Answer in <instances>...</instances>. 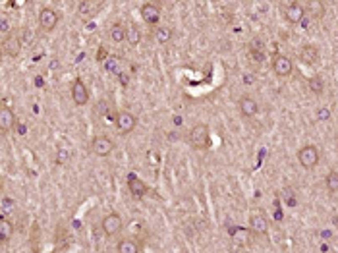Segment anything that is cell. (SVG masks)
Masks as SVG:
<instances>
[{"label":"cell","mask_w":338,"mask_h":253,"mask_svg":"<svg viewBox=\"0 0 338 253\" xmlns=\"http://www.w3.org/2000/svg\"><path fill=\"white\" fill-rule=\"evenodd\" d=\"M188 141L194 149H209V145H211V129H209V126L203 124V122L196 124L188 133Z\"/></svg>","instance_id":"1"},{"label":"cell","mask_w":338,"mask_h":253,"mask_svg":"<svg viewBox=\"0 0 338 253\" xmlns=\"http://www.w3.org/2000/svg\"><path fill=\"white\" fill-rule=\"evenodd\" d=\"M39 29H41V33H51L56 29V25H58V21H60V16H58V12L54 10V8H43L41 12H39Z\"/></svg>","instance_id":"2"},{"label":"cell","mask_w":338,"mask_h":253,"mask_svg":"<svg viewBox=\"0 0 338 253\" xmlns=\"http://www.w3.org/2000/svg\"><path fill=\"white\" fill-rule=\"evenodd\" d=\"M298 163L302 164L305 170H311L319 164V149L315 145H303L298 151Z\"/></svg>","instance_id":"3"},{"label":"cell","mask_w":338,"mask_h":253,"mask_svg":"<svg viewBox=\"0 0 338 253\" xmlns=\"http://www.w3.org/2000/svg\"><path fill=\"white\" fill-rule=\"evenodd\" d=\"M137 127V118L130 110H120L116 114V129L120 135H128Z\"/></svg>","instance_id":"4"},{"label":"cell","mask_w":338,"mask_h":253,"mask_svg":"<svg viewBox=\"0 0 338 253\" xmlns=\"http://www.w3.org/2000/svg\"><path fill=\"white\" fill-rule=\"evenodd\" d=\"M70 93H71V101H73L77 107H85V105L89 103V89H87V85L83 83L81 77H75V79L71 81Z\"/></svg>","instance_id":"5"},{"label":"cell","mask_w":338,"mask_h":253,"mask_svg":"<svg viewBox=\"0 0 338 253\" xmlns=\"http://www.w3.org/2000/svg\"><path fill=\"white\" fill-rule=\"evenodd\" d=\"M114 141L108 137V135H95L93 139H91V151L97 155V157H108V155H112V151H114Z\"/></svg>","instance_id":"6"},{"label":"cell","mask_w":338,"mask_h":253,"mask_svg":"<svg viewBox=\"0 0 338 253\" xmlns=\"http://www.w3.org/2000/svg\"><path fill=\"white\" fill-rule=\"evenodd\" d=\"M269 218L263 211H251L249 215V228L259 236H267L269 234Z\"/></svg>","instance_id":"7"},{"label":"cell","mask_w":338,"mask_h":253,"mask_svg":"<svg viewBox=\"0 0 338 253\" xmlns=\"http://www.w3.org/2000/svg\"><path fill=\"white\" fill-rule=\"evenodd\" d=\"M270 68H272V73H276L278 77H288L292 70H294V64H292V60L284 55H274L272 56V64H270Z\"/></svg>","instance_id":"8"},{"label":"cell","mask_w":338,"mask_h":253,"mask_svg":"<svg viewBox=\"0 0 338 253\" xmlns=\"http://www.w3.org/2000/svg\"><path fill=\"white\" fill-rule=\"evenodd\" d=\"M101 226H103V232L107 236H116L120 230H122L124 220H122V217H120L118 213H108L107 217L103 218Z\"/></svg>","instance_id":"9"},{"label":"cell","mask_w":338,"mask_h":253,"mask_svg":"<svg viewBox=\"0 0 338 253\" xmlns=\"http://www.w3.org/2000/svg\"><path fill=\"white\" fill-rule=\"evenodd\" d=\"M305 16V8L302 2H290L284 6V19L292 25H298L300 21H303Z\"/></svg>","instance_id":"10"},{"label":"cell","mask_w":338,"mask_h":253,"mask_svg":"<svg viewBox=\"0 0 338 253\" xmlns=\"http://www.w3.org/2000/svg\"><path fill=\"white\" fill-rule=\"evenodd\" d=\"M128 191L132 193V197L141 199L147 195L149 188H147V184H145L141 178H137L134 172H130V174H128Z\"/></svg>","instance_id":"11"},{"label":"cell","mask_w":338,"mask_h":253,"mask_svg":"<svg viewBox=\"0 0 338 253\" xmlns=\"http://www.w3.org/2000/svg\"><path fill=\"white\" fill-rule=\"evenodd\" d=\"M2 53L10 58H18L21 53V39L16 33H10L6 39H2Z\"/></svg>","instance_id":"12"},{"label":"cell","mask_w":338,"mask_h":253,"mask_svg":"<svg viewBox=\"0 0 338 253\" xmlns=\"http://www.w3.org/2000/svg\"><path fill=\"white\" fill-rule=\"evenodd\" d=\"M238 109H240V114H242L244 118H253V116H257V112H259V103H257L251 95H244V97H240V101H238Z\"/></svg>","instance_id":"13"},{"label":"cell","mask_w":338,"mask_h":253,"mask_svg":"<svg viewBox=\"0 0 338 253\" xmlns=\"http://www.w3.org/2000/svg\"><path fill=\"white\" fill-rule=\"evenodd\" d=\"M139 14H141V19L147 25H157L160 21V8L153 2H145L139 10Z\"/></svg>","instance_id":"14"},{"label":"cell","mask_w":338,"mask_h":253,"mask_svg":"<svg viewBox=\"0 0 338 253\" xmlns=\"http://www.w3.org/2000/svg\"><path fill=\"white\" fill-rule=\"evenodd\" d=\"M14 126H16V114H14V110L10 109V107H6V105H2V107H0V133L6 135L10 129H14Z\"/></svg>","instance_id":"15"},{"label":"cell","mask_w":338,"mask_h":253,"mask_svg":"<svg viewBox=\"0 0 338 253\" xmlns=\"http://www.w3.org/2000/svg\"><path fill=\"white\" fill-rule=\"evenodd\" d=\"M300 60H302L303 64H307V66H313V64H317L319 62V49L317 47H313V45H303L302 49H300Z\"/></svg>","instance_id":"16"},{"label":"cell","mask_w":338,"mask_h":253,"mask_svg":"<svg viewBox=\"0 0 338 253\" xmlns=\"http://www.w3.org/2000/svg\"><path fill=\"white\" fill-rule=\"evenodd\" d=\"M108 37H110V41H112V43L120 45V43L128 41V27H126L124 23L116 21V23H112V25H110V29H108Z\"/></svg>","instance_id":"17"},{"label":"cell","mask_w":338,"mask_h":253,"mask_svg":"<svg viewBox=\"0 0 338 253\" xmlns=\"http://www.w3.org/2000/svg\"><path fill=\"white\" fill-rule=\"evenodd\" d=\"M99 8H101V2L95 4V2H89V0H81V2H77V6H75V10H77V14H79L81 18H91Z\"/></svg>","instance_id":"18"},{"label":"cell","mask_w":338,"mask_h":253,"mask_svg":"<svg viewBox=\"0 0 338 253\" xmlns=\"http://www.w3.org/2000/svg\"><path fill=\"white\" fill-rule=\"evenodd\" d=\"M14 236V224L8 220V217H0V240L2 244H8Z\"/></svg>","instance_id":"19"},{"label":"cell","mask_w":338,"mask_h":253,"mask_svg":"<svg viewBox=\"0 0 338 253\" xmlns=\"http://www.w3.org/2000/svg\"><path fill=\"white\" fill-rule=\"evenodd\" d=\"M172 37H174V31H172V27H168V25H159V27L155 29V39H157V43H160V45L170 43Z\"/></svg>","instance_id":"20"},{"label":"cell","mask_w":338,"mask_h":253,"mask_svg":"<svg viewBox=\"0 0 338 253\" xmlns=\"http://www.w3.org/2000/svg\"><path fill=\"white\" fill-rule=\"evenodd\" d=\"M116 252L118 253H139V246H137V242H134L132 238H124V240L118 242Z\"/></svg>","instance_id":"21"},{"label":"cell","mask_w":338,"mask_h":253,"mask_svg":"<svg viewBox=\"0 0 338 253\" xmlns=\"http://www.w3.org/2000/svg\"><path fill=\"white\" fill-rule=\"evenodd\" d=\"M16 211V201L8 195L0 199V217H10Z\"/></svg>","instance_id":"22"},{"label":"cell","mask_w":338,"mask_h":253,"mask_svg":"<svg viewBox=\"0 0 338 253\" xmlns=\"http://www.w3.org/2000/svg\"><path fill=\"white\" fill-rule=\"evenodd\" d=\"M325 186L329 190V193H337L338 191V170H331L325 178Z\"/></svg>","instance_id":"23"},{"label":"cell","mask_w":338,"mask_h":253,"mask_svg":"<svg viewBox=\"0 0 338 253\" xmlns=\"http://www.w3.org/2000/svg\"><path fill=\"white\" fill-rule=\"evenodd\" d=\"M249 53H251V56H253L257 62H263V58H265V53H263V43H261L259 39H253V41H251V49H249Z\"/></svg>","instance_id":"24"},{"label":"cell","mask_w":338,"mask_h":253,"mask_svg":"<svg viewBox=\"0 0 338 253\" xmlns=\"http://www.w3.org/2000/svg\"><path fill=\"white\" fill-rule=\"evenodd\" d=\"M307 87L313 91L315 95H321V93L325 91V81H323L321 75H313V77L307 79Z\"/></svg>","instance_id":"25"},{"label":"cell","mask_w":338,"mask_h":253,"mask_svg":"<svg viewBox=\"0 0 338 253\" xmlns=\"http://www.w3.org/2000/svg\"><path fill=\"white\" fill-rule=\"evenodd\" d=\"M139 41H141V31L137 29V25H130L128 27V43L132 47H135V45H139Z\"/></svg>","instance_id":"26"},{"label":"cell","mask_w":338,"mask_h":253,"mask_svg":"<svg viewBox=\"0 0 338 253\" xmlns=\"http://www.w3.org/2000/svg\"><path fill=\"white\" fill-rule=\"evenodd\" d=\"M105 70L114 72V73H120V60H118L116 56H108L107 60H105Z\"/></svg>","instance_id":"27"},{"label":"cell","mask_w":338,"mask_h":253,"mask_svg":"<svg viewBox=\"0 0 338 253\" xmlns=\"http://www.w3.org/2000/svg\"><path fill=\"white\" fill-rule=\"evenodd\" d=\"M10 29H12V25H10V19H8V16H6V14H2V16H0V35L6 39V37L10 35Z\"/></svg>","instance_id":"28"},{"label":"cell","mask_w":338,"mask_h":253,"mask_svg":"<svg viewBox=\"0 0 338 253\" xmlns=\"http://www.w3.org/2000/svg\"><path fill=\"white\" fill-rule=\"evenodd\" d=\"M68 159H70V153L62 147L60 151H58V155H56V163L60 164V163H68Z\"/></svg>","instance_id":"29"},{"label":"cell","mask_w":338,"mask_h":253,"mask_svg":"<svg viewBox=\"0 0 338 253\" xmlns=\"http://www.w3.org/2000/svg\"><path fill=\"white\" fill-rule=\"evenodd\" d=\"M329 116H331V110H329V109H319V110H317V118H319V120H329Z\"/></svg>","instance_id":"30"},{"label":"cell","mask_w":338,"mask_h":253,"mask_svg":"<svg viewBox=\"0 0 338 253\" xmlns=\"http://www.w3.org/2000/svg\"><path fill=\"white\" fill-rule=\"evenodd\" d=\"M253 79H255L253 75H244V83L246 85H253Z\"/></svg>","instance_id":"31"},{"label":"cell","mask_w":338,"mask_h":253,"mask_svg":"<svg viewBox=\"0 0 338 253\" xmlns=\"http://www.w3.org/2000/svg\"><path fill=\"white\" fill-rule=\"evenodd\" d=\"M99 53H101V55H99V60H103V58H105V47H101Z\"/></svg>","instance_id":"32"}]
</instances>
